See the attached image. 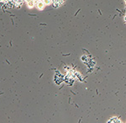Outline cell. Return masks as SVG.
<instances>
[{
	"mask_svg": "<svg viewBox=\"0 0 126 123\" xmlns=\"http://www.w3.org/2000/svg\"><path fill=\"white\" fill-rule=\"evenodd\" d=\"M24 1H25V2H28V0H24Z\"/></svg>",
	"mask_w": 126,
	"mask_h": 123,
	"instance_id": "cell-6",
	"label": "cell"
},
{
	"mask_svg": "<svg viewBox=\"0 0 126 123\" xmlns=\"http://www.w3.org/2000/svg\"><path fill=\"white\" fill-rule=\"evenodd\" d=\"M36 1H43V0H36Z\"/></svg>",
	"mask_w": 126,
	"mask_h": 123,
	"instance_id": "cell-5",
	"label": "cell"
},
{
	"mask_svg": "<svg viewBox=\"0 0 126 123\" xmlns=\"http://www.w3.org/2000/svg\"><path fill=\"white\" fill-rule=\"evenodd\" d=\"M35 6L37 8V9L39 10H43L45 8V3H43V1H36L35 0Z\"/></svg>",
	"mask_w": 126,
	"mask_h": 123,
	"instance_id": "cell-1",
	"label": "cell"
},
{
	"mask_svg": "<svg viewBox=\"0 0 126 123\" xmlns=\"http://www.w3.org/2000/svg\"><path fill=\"white\" fill-rule=\"evenodd\" d=\"M12 1H13V3H15V6H17V7L21 6L22 3H23V1H22V0H12Z\"/></svg>",
	"mask_w": 126,
	"mask_h": 123,
	"instance_id": "cell-3",
	"label": "cell"
},
{
	"mask_svg": "<svg viewBox=\"0 0 126 123\" xmlns=\"http://www.w3.org/2000/svg\"><path fill=\"white\" fill-rule=\"evenodd\" d=\"M27 5L30 9H33L34 6L35 5V1H28L27 2Z\"/></svg>",
	"mask_w": 126,
	"mask_h": 123,
	"instance_id": "cell-2",
	"label": "cell"
},
{
	"mask_svg": "<svg viewBox=\"0 0 126 123\" xmlns=\"http://www.w3.org/2000/svg\"><path fill=\"white\" fill-rule=\"evenodd\" d=\"M43 3H45V5H50L52 3V0H43Z\"/></svg>",
	"mask_w": 126,
	"mask_h": 123,
	"instance_id": "cell-4",
	"label": "cell"
}]
</instances>
